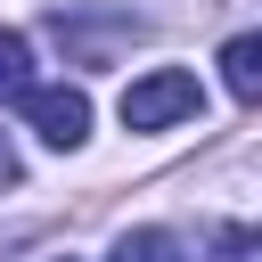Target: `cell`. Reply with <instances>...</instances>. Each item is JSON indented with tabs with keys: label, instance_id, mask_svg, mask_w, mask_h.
Instances as JSON below:
<instances>
[{
	"label": "cell",
	"instance_id": "4",
	"mask_svg": "<svg viewBox=\"0 0 262 262\" xmlns=\"http://www.w3.org/2000/svg\"><path fill=\"white\" fill-rule=\"evenodd\" d=\"M196 262H262V229H246V221H221L213 237H205V254Z\"/></svg>",
	"mask_w": 262,
	"mask_h": 262
},
{
	"label": "cell",
	"instance_id": "5",
	"mask_svg": "<svg viewBox=\"0 0 262 262\" xmlns=\"http://www.w3.org/2000/svg\"><path fill=\"white\" fill-rule=\"evenodd\" d=\"M25 90H33V41L0 33V98H25Z\"/></svg>",
	"mask_w": 262,
	"mask_h": 262
},
{
	"label": "cell",
	"instance_id": "3",
	"mask_svg": "<svg viewBox=\"0 0 262 262\" xmlns=\"http://www.w3.org/2000/svg\"><path fill=\"white\" fill-rule=\"evenodd\" d=\"M221 82H229V98L262 106V33H237V41H221Z\"/></svg>",
	"mask_w": 262,
	"mask_h": 262
},
{
	"label": "cell",
	"instance_id": "2",
	"mask_svg": "<svg viewBox=\"0 0 262 262\" xmlns=\"http://www.w3.org/2000/svg\"><path fill=\"white\" fill-rule=\"evenodd\" d=\"M16 106H25V123H33V131H41V139H49L57 156L90 139V98H82L74 82H33V90H25Z\"/></svg>",
	"mask_w": 262,
	"mask_h": 262
},
{
	"label": "cell",
	"instance_id": "1",
	"mask_svg": "<svg viewBox=\"0 0 262 262\" xmlns=\"http://www.w3.org/2000/svg\"><path fill=\"white\" fill-rule=\"evenodd\" d=\"M188 115H205V90L180 66H156L123 90V131H164V123H188Z\"/></svg>",
	"mask_w": 262,
	"mask_h": 262
},
{
	"label": "cell",
	"instance_id": "7",
	"mask_svg": "<svg viewBox=\"0 0 262 262\" xmlns=\"http://www.w3.org/2000/svg\"><path fill=\"white\" fill-rule=\"evenodd\" d=\"M8 180H16V156H8V139H0V188H8Z\"/></svg>",
	"mask_w": 262,
	"mask_h": 262
},
{
	"label": "cell",
	"instance_id": "6",
	"mask_svg": "<svg viewBox=\"0 0 262 262\" xmlns=\"http://www.w3.org/2000/svg\"><path fill=\"white\" fill-rule=\"evenodd\" d=\"M115 262H180V237L172 229H123L115 237Z\"/></svg>",
	"mask_w": 262,
	"mask_h": 262
},
{
	"label": "cell",
	"instance_id": "8",
	"mask_svg": "<svg viewBox=\"0 0 262 262\" xmlns=\"http://www.w3.org/2000/svg\"><path fill=\"white\" fill-rule=\"evenodd\" d=\"M49 262H74V254H49Z\"/></svg>",
	"mask_w": 262,
	"mask_h": 262
}]
</instances>
